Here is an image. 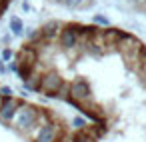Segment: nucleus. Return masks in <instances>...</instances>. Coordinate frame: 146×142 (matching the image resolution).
Wrapping results in <instances>:
<instances>
[{"mask_svg":"<svg viewBox=\"0 0 146 142\" xmlns=\"http://www.w3.org/2000/svg\"><path fill=\"white\" fill-rule=\"evenodd\" d=\"M126 2H128V6L132 10H136L138 14H144L146 16V0H126Z\"/></svg>","mask_w":146,"mask_h":142,"instance_id":"4","label":"nucleus"},{"mask_svg":"<svg viewBox=\"0 0 146 142\" xmlns=\"http://www.w3.org/2000/svg\"><path fill=\"white\" fill-rule=\"evenodd\" d=\"M50 4H56L60 8H66V10H88L90 6H94L96 0H48Z\"/></svg>","mask_w":146,"mask_h":142,"instance_id":"3","label":"nucleus"},{"mask_svg":"<svg viewBox=\"0 0 146 142\" xmlns=\"http://www.w3.org/2000/svg\"><path fill=\"white\" fill-rule=\"evenodd\" d=\"M68 130L58 106L18 94L0 80V142H66Z\"/></svg>","mask_w":146,"mask_h":142,"instance_id":"2","label":"nucleus"},{"mask_svg":"<svg viewBox=\"0 0 146 142\" xmlns=\"http://www.w3.org/2000/svg\"><path fill=\"white\" fill-rule=\"evenodd\" d=\"M12 4V0H0V18L4 16V12L8 10V6Z\"/></svg>","mask_w":146,"mask_h":142,"instance_id":"5","label":"nucleus"},{"mask_svg":"<svg viewBox=\"0 0 146 142\" xmlns=\"http://www.w3.org/2000/svg\"><path fill=\"white\" fill-rule=\"evenodd\" d=\"M22 86L80 118L66 142H146V44L120 28L52 20L14 52Z\"/></svg>","mask_w":146,"mask_h":142,"instance_id":"1","label":"nucleus"}]
</instances>
